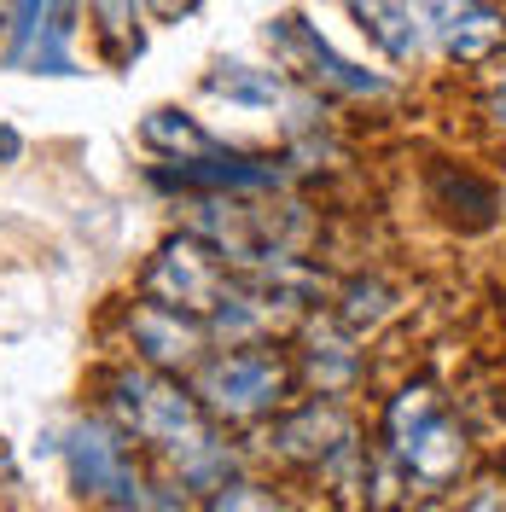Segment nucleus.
Returning a JSON list of instances; mask_svg holds the SVG:
<instances>
[{
	"instance_id": "nucleus-1",
	"label": "nucleus",
	"mask_w": 506,
	"mask_h": 512,
	"mask_svg": "<svg viewBox=\"0 0 506 512\" xmlns=\"http://www.w3.org/2000/svg\"><path fill=\"white\" fill-rule=\"evenodd\" d=\"M105 402H111V414L128 437L163 448L187 483L204 489L222 472V443H216V425L204 414V402L175 379H163L158 367H123L105 390Z\"/></svg>"
},
{
	"instance_id": "nucleus-2",
	"label": "nucleus",
	"mask_w": 506,
	"mask_h": 512,
	"mask_svg": "<svg viewBox=\"0 0 506 512\" xmlns=\"http://www.w3.org/2000/svg\"><path fill=\"white\" fill-rule=\"evenodd\" d=\"M390 448H396V460L413 472V483H425V489L454 483L460 466H466V437L443 414V402H437L431 384H408L390 402Z\"/></svg>"
},
{
	"instance_id": "nucleus-3",
	"label": "nucleus",
	"mask_w": 506,
	"mask_h": 512,
	"mask_svg": "<svg viewBox=\"0 0 506 512\" xmlns=\"http://www.w3.org/2000/svg\"><path fill=\"white\" fill-rule=\"evenodd\" d=\"M64 460H70V483L88 501H111L123 512L146 507V478H140V466L128 454V437L111 419H76L70 443H64Z\"/></svg>"
},
{
	"instance_id": "nucleus-4",
	"label": "nucleus",
	"mask_w": 506,
	"mask_h": 512,
	"mask_svg": "<svg viewBox=\"0 0 506 512\" xmlns=\"http://www.w3.org/2000/svg\"><path fill=\"white\" fill-rule=\"evenodd\" d=\"M140 291H146V303L175 309V315H216L227 297L222 256H216V245H198L192 233H181V239L158 245V256L140 274Z\"/></svg>"
},
{
	"instance_id": "nucleus-5",
	"label": "nucleus",
	"mask_w": 506,
	"mask_h": 512,
	"mask_svg": "<svg viewBox=\"0 0 506 512\" xmlns=\"http://www.w3.org/2000/svg\"><path fill=\"white\" fill-rule=\"evenodd\" d=\"M210 419H256L268 408L285 402V361L268 350H233V355H216L204 361L198 373V390Z\"/></svg>"
},
{
	"instance_id": "nucleus-6",
	"label": "nucleus",
	"mask_w": 506,
	"mask_h": 512,
	"mask_svg": "<svg viewBox=\"0 0 506 512\" xmlns=\"http://www.w3.org/2000/svg\"><path fill=\"white\" fill-rule=\"evenodd\" d=\"M268 47L285 59V70H297L303 82H315V88H332V94H349V99H379L390 94V82L373 76V70H361V64H349L315 24H303L297 12H285L268 24Z\"/></svg>"
},
{
	"instance_id": "nucleus-7",
	"label": "nucleus",
	"mask_w": 506,
	"mask_h": 512,
	"mask_svg": "<svg viewBox=\"0 0 506 512\" xmlns=\"http://www.w3.org/2000/svg\"><path fill=\"white\" fill-rule=\"evenodd\" d=\"M425 35L443 47L454 64H483L506 47V18L489 0H413Z\"/></svg>"
},
{
	"instance_id": "nucleus-8",
	"label": "nucleus",
	"mask_w": 506,
	"mask_h": 512,
	"mask_svg": "<svg viewBox=\"0 0 506 512\" xmlns=\"http://www.w3.org/2000/svg\"><path fill=\"white\" fill-rule=\"evenodd\" d=\"M158 187H181V192H256V187H280V169H274L268 158L210 152V158L158 169Z\"/></svg>"
},
{
	"instance_id": "nucleus-9",
	"label": "nucleus",
	"mask_w": 506,
	"mask_h": 512,
	"mask_svg": "<svg viewBox=\"0 0 506 512\" xmlns=\"http://www.w3.org/2000/svg\"><path fill=\"white\" fill-rule=\"evenodd\" d=\"M274 448L291 454V460L326 466V460H344L349 448H355V437H349V419L332 402H309V408H297L291 419L274 425Z\"/></svg>"
},
{
	"instance_id": "nucleus-10",
	"label": "nucleus",
	"mask_w": 506,
	"mask_h": 512,
	"mask_svg": "<svg viewBox=\"0 0 506 512\" xmlns=\"http://www.w3.org/2000/svg\"><path fill=\"white\" fill-rule=\"evenodd\" d=\"M134 350L146 355L152 367H187V361H198V350H204V326L192 315H175V309H158V303H140L134 309Z\"/></svg>"
},
{
	"instance_id": "nucleus-11",
	"label": "nucleus",
	"mask_w": 506,
	"mask_h": 512,
	"mask_svg": "<svg viewBox=\"0 0 506 512\" xmlns=\"http://www.w3.org/2000/svg\"><path fill=\"white\" fill-rule=\"evenodd\" d=\"M344 6L355 12L361 35L379 47L384 59L413 64L425 53V24H419V6L413 0H344Z\"/></svg>"
},
{
	"instance_id": "nucleus-12",
	"label": "nucleus",
	"mask_w": 506,
	"mask_h": 512,
	"mask_svg": "<svg viewBox=\"0 0 506 512\" xmlns=\"http://www.w3.org/2000/svg\"><path fill=\"white\" fill-rule=\"evenodd\" d=\"M140 140H146L152 152H163L169 163H192V158H210V152H222L210 128L192 123L187 111H169V105H163V111H152V117L140 123Z\"/></svg>"
},
{
	"instance_id": "nucleus-13",
	"label": "nucleus",
	"mask_w": 506,
	"mask_h": 512,
	"mask_svg": "<svg viewBox=\"0 0 506 512\" xmlns=\"http://www.w3.org/2000/svg\"><path fill=\"white\" fill-rule=\"evenodd\" d=\"M204 94L227 99V105H280L285 82L280 70H256V64H216L204 76Z\"/></svg>"
},
{
	"instance_id": "nucleus-14",
	"label": "nucleus",
	"mask_w": 506,
	"mask_h": 512,
	"mask_svg": "<svg viewBox=\"0 0 506 512\" xmlns=\"http://www.w3.org/2000/svg\"><path fill=\"white\" fill-rule=\"evenodd\" d=\"M94 6V24H99V41L111 47V59H134L140 53V0H88Z\"/></svg>"
},
{
	"instance_id": "nucleus-15",
	"label": "nucleus",
	"mask_w": 506,
	"mask_h": 512,
	"mask_svg": "<svg viewBox=\"0 0 506 512\" xmlns=\"http://www.w3.org/2000/svg\"><path fill=\"white\" fill-rule=\"evenodd\" d=\"M204 512H291V507L262 483H222V489H210Z\"/></svg>"
},
{
	"instance_id": "nucleus-16",
	"label": "nucleus",
	"mask_w": 506,
	"mask_h": 512,
	"mask_svg": "<svg viewBox=\"0 0 506 512\" xmlns=\"http://www.w3.org/2000/svg\"><path fill=\"white\" fill-rule=\"evenodd\" d=\"M41 24H47V0H12V64L30 59V47L41 41Z\"/></svg>"
},
{
	"instance_id": "nucleus-17",
	"label": "nucleus",
	"mask_w": 506,
	"mask_h": 512,
	"mask_svg": "<svg viewBox=\"0 0 506 512\" xmlns=\"http://www.w3.org/2000/svg\"><path fill=\"white\" fill-rule=\"evenodd\" d=\"M140 6H146V12H152L158 24H175V18H187L198 0H140Z\"/></svg>"
},
{
	"instance_id": "nucleus-18",
	"label": "nucleus",
	"mask_w": 506,
	"mask_h": 512,
	"mask_svg": "<svg viewBox=\"0 0 506 512\" xmlns=\"http://www.w3.org/2000/svg\"><path fill=\"white\" fill-rule=\"evenodd\" d=\"M466 512H506V489L501 483H483L472 501H466Z\"/></svg>"
},
{
	"instance_id": "nucleus-19",
	"label": "nucleus",
	"mask_w": 506,
	"mask_h": 512,
	"mask_svg": "<svg viewBox=\"0 0 506 512\" xmlns=\"http://www.w3.org/2000/svg\"><path fill=\"white\" fill-rule=\"evenodd\" d=\"M18 152H24V134H18L12 123H0V169H6V163H18Z\"/></svg>"
},
{
	"instance_id": "nucleus-20",
	"label": "nucleus",
	"mask_w": 506,
	"mask_h": 512,
	"mask_svg": "<svg viewBox=\"0 0 506 512\" xmlns=\"http://www.w3.org/2000/svg\"><path fill=\"white\" fill-rule=\"evenodd\" d=\"M489 117L506 128V88H501V94H489Z\"/></svg>"
},
{
	"instance_id": "nucleus-21",
	"label": "nucleus",
	"mask_w": 506,
	"mask_h": 512,
	"mask_svg": "<svg viewBox=\"0 0 506 512\" xmlns=\"http://www.w3.org/2000/svg\"><path fill=\"white\" fill-rule=\"evenodd\" d=\"M6 12H12V0H0V18H6Z\"/></svg>"
}]
</instances>
